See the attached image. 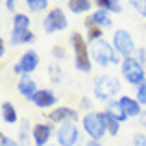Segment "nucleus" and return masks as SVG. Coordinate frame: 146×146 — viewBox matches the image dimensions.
<instances>
[{"label": "nucleus", "mask_w": 146, "mask_h": 146, "mask_svg": "<svg viewBox=\"0 0 146 146\" xmlns=\"http://www.w3.org/2000/svg\"><path fill=\"white\" fill-rule=\"evenodd\" d=\"M70 44L74 50V65L80 72H91L93 68V59H91V52L87 48V41L80 32H74L70 35Z\"/></svg>", "instance_id": "1"}, {"label": "nucleus", "mask_w": 146, "mask_h": 146, "mask_svg": "<svg viewBox=\"0 0 146 146\" xmlns=\"http://www.w3.org/2000/svg\"><path fill=\"white\" fill-rule=\"evenodd\" d=\"M82 126L85 133L91 137V141H100L107 133L106 128V113L104 111H91L85 113L82 118Z\"/></svg>", "instance_id": "2"}, {"label": "nucleus", "mask_w": 146, "mask_h": 146, "mask_svg": "<svg viewBox=\"0 0 146 146\" xmlns=\"http://www.w3.org/2000/svg\"><path fill=\"white\" fill-rule=\"evenodd\" d=\"M120 91V80L117 76H109V74H102L96 78L94 82V98L100 102H111V98L115 94H118Z\"/></svg>", "instance_id": "3"}, {"label": "nucleus", "mask_w": 146, "mask_h": 146, "mask_svg": "<svg viewBox=\"0 0 146 146\" xmlns=\"http://www.w3.org/2000/svg\"><path fill=\"white\" fill-rule=\"evenodd\" d=\"M91 59L94 63H98L100 67H109V65H117L118 61V52L115 50L113 44H109L107 41L100 39L94 44H91Z\"/></svg>", "instance_id": "4"}, {"label": "nucleus", "mask_w": 146, "mask_h": 146, "mask_svg": "<svg viewBox=\"0 0 146 146\" xmlns=\"http://www.w3.org/2000/svg\"><path fill=\"white\" fill-rule=\"evenodd\" d=\"M120 68H122L124 80L128 83H131V85L139 87L141 83L146 82V72L143 68V63H139L135 57H126V59L120 63Z\"/></svg>", "instance_id": "5"}, {"label": "nucleus", "mask_w": 146, "mask_h": 146, "mask_svg": "<svg viewBox=\"0 0 146 146\" xmlns=\"http://www.w3.org/2000/svg\"><path fill=\"white\" fill-rule=\"evenodd\" d=\"M68 26V19L63 13L61 7H54L46 13V17L43 19V28L46 33H56V32H63Z\"/></svg>", "instance_id": "6"}, {"label": "nucleus", "mask_w": 146, "mask_h": 146, "mask_svg": "<svg viewBox=\"0 0 146 146\" xmlns=\"http://www.w3.org/2000/svg\"><path fill=\"white\" fill-rule=\"evenodd\" d=\"M113 46L118 54H122L126 57H133V52H137L135 43H133L131 35H129L128 30H115L113 33Z\"/></svg>", "instance_id": "7"}, {"label": "nucleus", "mask_w": 146, "mask_h": 146, "mask_svg": "<svg viewBox=\"0 0 146 146\" xmlns=\"http://www.w3.org/2000/svg\"><path fill=\"white\" fill-rule=\"evenodd\" d=\"M41 63V57L35 50H26L24 54L21 56V59L17 61V65L13 67V72L15 74H22V76H28L39 67Z\"/></svg>", "instance_id": "8"}, {"label": "nucleus", "mask_w": 146, "mask_h": 146, "mask_svg": "<svg viewBox=\"0 0 146 146\" xmlns=\"http://www.w3.org/2000/svg\"><path fill=\"white\" fill-rule=\"evenodd\" d=\"M56 137H57V144L59 146H76L78 141H80L78 128H76V124H72V122L61 124L59 129H57V133H56Z\"/></svg>", "instance_id": "9"}, {"label": "nucleus", "mask_w": 146, "mask_h": 146, "mask_svg": "<svg viewBox=\"0 0 146 146\" xmlns=\"http://www.w3.org/2000/svg\"><path fill=\"white\" fill-rule=\"evenodd\" d=\"M52 133H54L52 124H41V122L33 124L32 126V141H33V144L35 146H44L50 141Z\"/></svg>", "instance_id": "10"}, {"label": "nucleus", "mask_w": 146, "mask_h": 146, "mask_svg": "<svg viewBox=\"0 0 146 146\" xmlns=\"http://www.w3.org/2000/svg\"><path fill=\"white\" fill-rule=\"evenodd\" d=\"M48 118L52 122H57V124H65V122H74L78 120V111L72 109V107H57V109L50 111L48 113Z\"/></svg>", "instance_id": "11"}, {"label": "nucleus", "mask_w": 146, "mask_h": 146, "mask_svg": "<svg viewBox=\"0 0 146 146\" xmlns=\"http://www.w3.org/2000/svg\"><path fill=\"white\" fill-rule=\"evenodd\" d=\"M17 89L26 100H33V96H35L37 91H39L35 80L30 78V76H21V80H19V83H17Z\"/></svg>", "instance_id": "12"}, {"label": "nucleus", "mask_w": 146, "mask_h": 146, "mask_svg": "<svg viewBox=\"0 0 146 146\" xmlns=\"http://www.w3.org/2000/svg\"><path fill=\"white\" fill-rule=\"evenodd\" d=\"M32 102L35 104V107H39V109H46V107H52L54 104L57 102V96L54 94V91H50V89H39Z\"/></svg>", "instance_id": "13"}, {"label": "nucleus", "mask_w": 146, "mask_h": 146, "mask_svg": "<svg viewBox=\"0 0 146 146\" xmlns=\"http://www.w3.org/2000/svg\"><path fill=\"white\" fill-rule=\"evenodd\" d=\"M118 102H120L122 109H124V113L128 115V117H141V115H143L141 104L137 102L135 98H131V96H120V98H118Z\"/></svg>", "instance_id": "14"}, {"label": "nucleus", "mask_w": 146, "mask_h": 146, "mask_svg": "<svg viewBox=\"0 0 146 146\" xmlns=\"http://www.w3.org/2000/svg\"><path fill=\"white\" fill-rule=\"evenodd\" d=\"M85 21L91 22V24H94V26H98V28H111V26H113V21H111L109 13L104 11V9H96L91 17H87Z\"/></svg>", "instance_id": "15"}, {"label": "nucleus", "mask_w": 146, "mask_h": 146, "mask_svg": "<svg viewBox=\"0 0 146 146\" xmlns=\"http://www.w3.org/2000/svg\"><path fill=\"white\" fill-rule=\"evenodd\" d=\"M104 113H106L107 117H111V118H115V120H118V122H124L126 118H128V115L124 113V109H122V106H120V102H118V100H111V102L106 106Z\"/></svg>", "instance_id": "16"}, {"label": "nucleus", "mask_w": 146, "mask_h": 146, "mask_svg": "<svg viewBox=\"0 0 146 146\" xmlns=\"http://www.w3.org/2000/svg\"><path fill=\"white\" fill-rule=\"evenodd\" d=\"M21 32H30V17L26 13H15L11 33H21Z\"/></svg>", "instance_id": "17"}, {"label": "nucleus", "mask_w": 146, "mask_h": 146, "mask_svg": "<svg viewBox=\"0 0 146 146\" xmlns=\"http://www.w3.org/2000/svg\"><path fill=\"white\" fill-rule=\"evenodd\" d=\"M2 120L6 124H17L19 120V115H17V109L11 102H4L2 104Z\"/></svg>", "instance_id": "18"}, {"label": "nucleus", "mask_w": 146, "mask_h": 146, "mask_svg": "<svg viewBox=\"0 0 146 146\" xmlns=\"http://www.w3.org/2000/svg\"><path fill=\"white\" fill-rule=\"evenodd\" d=\"M67 7L72 11V13H87L93 7V2L91 0H68Z\"/></svg>", "instance_id": "19"}, {"label": "nucleus", "mask_w": 146, "mask_h": 146, "mask_svg": "<svg viewBox=\"0 0 146 146\" xmlns=\"http://www.w3.org/2000/svg\"><path fill=\"white\" fill-rule=\"evenodd\" d=\"M96 6L98 9H104L107 13H120L122 11L120 2H117V0H96Z\"/></svg>", "instance_id": "20"}, {"label": "nucleus", "mask_w": 146, "mask_h": 146, "mask_svg": "<svg viewBox=\"0 0 146 146\" xmlns=\"http://www.w3.org/2000/svg\"><path fill=\"white\" fill-rule=\"evenodd\" d=\"M30 139H32V135H30V122L26 118H22L21 129H19V143H21V146H30Z\"/></svg>", "instance_id": "21"}, {"label": "nucleus", "mask_w": 146, "mask_h": 146, "mask_svg": "<svg viewBox=\"0 0 146 146\" xmlns=\"http://www.w3.org/2000/svg\"><path fill=\"white\" fill-rule=\"evenodd\" d=\"M11 44H26L32 43L35 39V33L33 32H21V33H11Z\"/></svg>", "instance_id": "22"}, {"label": "nucleus", "mask_w": 146, "mask_h": 146, "mask_svg": "<svg viewBox=\"0 0 146 146\" xmlns=\"http://www.w3.org/2000/svg\"><path fill=\"white\" fill-rule=\"evenodd\" d=\"M26 6H28V9L32 13H41V11H44L50 6V2L48 0H28Z\"/></svg>", "instance_id": "23"}, {"label": "nucleus", "mask_w": 146, "mask_h": 146, "mask_svg": "<svg viewBox=\"0 0 146 146\" xmlns=\"http://www.w3.org/2000/svg\"><path fill=\"white\" fill-rule=\"evenodd\" d=\"M85 24H87V28H89V43L91 44H94L96 41L102 39V28H98V26H94V24H91V22H87L85 21Z\"/></svg>", "instance_id": "24"}, {"label": "nucleus", "mask_w": 146, "mask_h": 146, "mask_svg": "<svg viewBox=\"0 0 146 146\" xmlns=\"http://www.w3.org/2000/svg\"><path fill=\"white\" fill-rule=\"evenodd\" d=\"M106 128H107V133H109L111 137H115V135H118V131H120V122L106 115Z\"/></svg>", "instance_id": "25"}, {"label": "nucleus", "mask_w": 146, "mask_h": 146, "mask_svg": "<svg viewBox=\"0 0 146 146\" xmlns=\"http://www.w3.org/2000/svg\"><path fill=\"white\" fill-rule=\"evenodd\" d=\"M48 74H50V80H52L54 83H59L61 78H63V72H61L59 65H50L48 67Z\"/></svg>", "instance_id": "26"}, {"label": "nucleus", "mask_w": 146, "mask_h": 146, "mask_svg": "<svg viewBox=\"0 0 146 146\" xmlns=\"http://www.w3.org/2000/svg\"><path fill=\"white\" fill-rule=\"evenodd\" d=\"M135 100L141 104V106H146V82L141 83V85L137 87V96H135Z\"/></svg>", "instance_id": "27"}, {"label": "nucleus", "mask_w": 146, "mask_h": 146, "mask_svg": "<svg viewBox=\"0 0 146 146\" xmlns=\"http://www.w3.org/2000/svg\"><path fill=\"white\" fill-rule=\"evenodd\" d=\"M131 146H146V135L144 133H137L133 137V144Z\"/></svg>", "instance_id": "28"}, {"label": "nucleus", "mask_w": 146, "mask_h": 146, "mask_svg": "<svg viewBox=\"0 0 146 146\" xmlns=\"http://www.w3.org/2000/svg\"><path fill=\"white\" fill-rule=\"evenodd\" d=\"M80 109H83V111H87V113H91L89 109H93V104H91V100L87 98V96L80 100Z\"/></svg>", "instance_id": "29"}, {"label": "nucleus", "mask_w": 146, "mask_h": 146, "mask_svg": "<svg viewBox=\"0 0 146 146\" xmlns=\"http://www.w3.org/2000/svg\"><path fill=\"white\" fill-rule=\"evenodd\" d=\"M131 6L135 7V9L139 11L141 15H144V17H146V2H137V0H133V2H131Z\"/></svg>", "instance_id": "30"}, {"label": "nucleus", "mask_w": 146, "mask_h": 146, "mask_svg": "<svg viewBox=\"0 0 146 146\" xmlns=\"http://www.w3.org/2000/svg\"><path fill=\"white\" fill-rule=\"evenodd\" d=\"M0 146H21V144L15 143V141H13V139H9V137L2 135V137H0Z\"/></svg>", "instance_id": "31"}, {"label": "nucleus", "mask_w": 146, "mask_h": 146, "mask_svg": "<svg viewBox=\"0 0 146 146\" xmlns=\"http://www.w3.org/2000/svg\"><path fill=\"white\" fill-rule=\"evenodd\" d=\"M52 54L57 57V59H67V54L63 52V48H61V46H54L52 48Z\"/></svg>", "instance_id": "32"}, {"label": "nucleus", "mask_w": 146, "mask_h": 146, "mask_svg": "<svg viewBox=\"0 0 146 146\" xmlns=\"http://www.w3.org/2000/svg\"><path fill=\"white\" fill-rule=\"evenodd\" d=\"M137 61H139V63H143V61L146 59V50L144 48H139L137 50V57H135Z\"/></svg>", "instance_id": "33"}, {"label": "nucleus", "mask_w": 146, "mask_h": 146, "mask_svg": "<svg viewBox=\"0 0 146 146\" xmlns=\"http://www.w3.org/2000/svg\"><path fill=\"white\" fill-rule=\"evenodd\" d=\"M4 6H6L9 11H15V2H13V0H6V2H4Z\"/></svg>", "instance_id": "34"}, {"label": "nucleus", "mask_w": 146, "mask_h": 146, "mask_svg": "<svg viewBox=\"0 0 146 146\" xmlns=\"http://www.w3.org/2000/svg\"><path fill=\"white\" fill-rule=\"evenodd\" d=\"M6 56V48H4V39H0V57Z\"/></svg>", "instance_id": "35"}, {"label": "nucleus", "mask_w": 146, "mask_h": 146, "mask_svg": "<svg viewBox=\"0 0 146 146\" xmlns=\"http://www.w3.org/2000/svg\"><path fill=\"white\" fill-rule=\"evenodd\" d=\"M85 146H102V143H100V141H89Z\"/></svg>", "instance_id": "36"}, {"label": "nucleus", "mask_w": 146, "mask_h": 146, "mask_svg": "<svg viewBox=\"0 0 146 146\" xmlns=\"http://www.w3.org/2000/svg\"><path fill=\"white\" fill-rule=\"evenodd\" d=\"M141 122H143V126H146V111H143V115H141Z\"/></svg>", "instance_id": "37"}]
</instances>
